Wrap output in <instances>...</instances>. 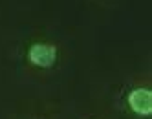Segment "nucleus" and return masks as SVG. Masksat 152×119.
Wrapping results in <instances>:
<instances>
[{"instance_id":"obj_2","label":"nucleus","mask_w":152,"mask_h":119,"mask_svg":"<svg viewBox=\"0 0 152 119\" xmlns=\"http://www.w3.org/2000/svg\"><path fill=\"white\" fill-rule=\"evenodd\" d=\"M130 108L139 115H150L152 112V93L147 88H137L128 95Z\"/></svg>"},{"instance_id":"obj_1","label":"nucleus","mask_w":152,"mask_h":119,"mask_svg":"<svg viewBox=\"0 0 152 119\" xmlns=\"http://www.w3.org/2000/svg\"><path fill=\"white\" fill-rule=\"evenodd\" d=\"M57 57V50L51 44H33L29 50V61L40 68H50Z\"/></svg>"}]
</instances>
